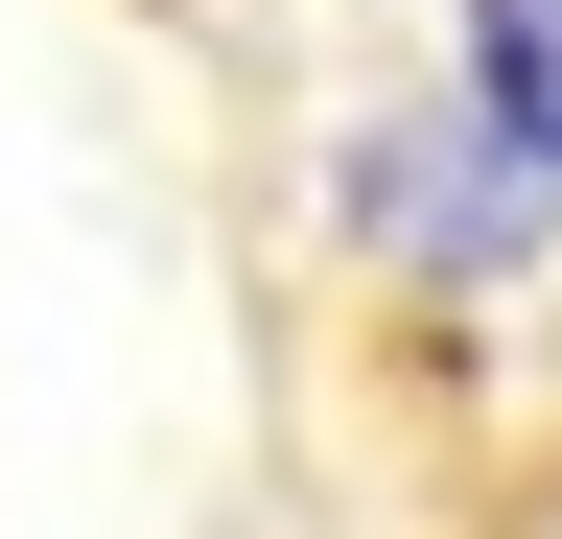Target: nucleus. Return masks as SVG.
Segmentation results:
<instances>
[{
  "label": "nucleus",
  "mask_w": 562,
  "mask_h": 539,
  "mask_svg": "<svg viewBox=\"0 0 562 539\" xmlns=\"http://www.w3.org/2000/svg\"><path fill=\"white\" fill-rule=\"evenodd\" d=\"M446 94L562 188V0H446Z\"/></svg>",
  "instance_id": "f257e3e1"
},
{
  "label": "nucleus",
  "mask_w": 562,
  "mask_h": 539,
  "mask_svg": "<svg viewBox=\"0 0 562 539\" xmlns=\"http://www.w3.org/2000/svg\"><path fill=\"white\" fill-rule=\"evenodd\" d=\"M469 539H562V398H539V423L469 469Z\"/></svg>",
  "instance_id": "f03ea898"
}]
</instances>
